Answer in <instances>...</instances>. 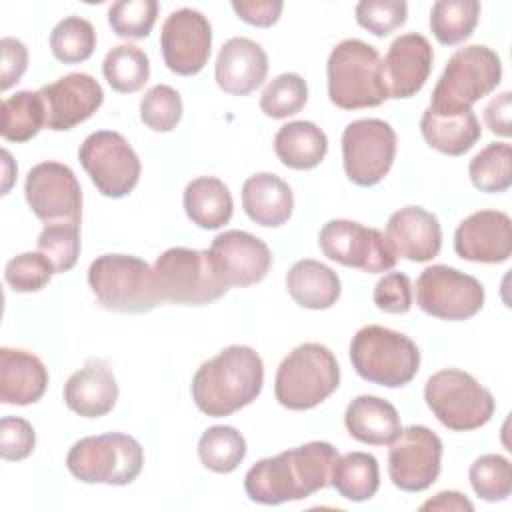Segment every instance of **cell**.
<instances>
[{
	"label": "cell",
	"mask_w": 512,
	"mask_h": 512,
	"mask_svg": "<svg viewBox=\"0 0 512 512\" xmlns=\"http://www.w3.org/2000/svg\"><path fill=\"white\" fill-rule=\"evenodd\" d=\"M338 458L330 442H308L258 460L244 476V490L252 502L276 506L302 500L330 484V472Z\"/></svg>",
	"instance_id": "obj_1"
},
{
	"label": "cell",
	"mask_w": 512,
	"mask_h": 512,
	"mask_svg": "<svg viewBox=\"0 0 512 512\" xmlns=\"http://www.w3.org/2000/svg\"><path fill=\"white\" fill-rule=\"evenodd\" d=\"M264 384V364L250 346H228L206 360L192 378V398L212 418L230 416L252 404Z\"/></svg>",
	"instance_id": "obj_2"
},
{
	"label": "cell",
	"mask_w": 512,
	"mask_h": 512,
	"mask_svg": "<svg viewBox=\"0 0 512 512\" xmlns=\"http://www.w3.org/2000/svg\"><path fill=\"white\" fill-rule=\"evenodd\" d=\"M328 98L344 110L380 106L388 98L382 60L374 46L358 38L338 42L326 64Z\"/></svg>",
	"instance_id": "obj_3"
},
{
	"label": "cell",
	"mask_w": 512,
	"mask_h": 512,
	"mask_svg": "<svg viewBox=\"0 0 512 512\" xmlns=\"http://www.w3.org/2000/svg\"><path fill=\"white\" fill-rule=\"evenodd\" d=\"M502 78L500 56L482 44H470L456 50L442 76L438 78L430 110L438 114H458L472 110V104L488 96Z\"/></svg>",
	"instance_id": "obj_4"
},
{
	"label": "cell",
	"mask_w": 512,
	"mask_h": 512,
	"mask_svg": "<svg viewBox=\"0 0 512 512\" xmlns=\"http://www.w3.org/2000/svg\"><path fill=\"white\" fill-rule=\"evenodd\" d=\"M340 384L336 356L318 342L296 346L278 366L274 396L288 410H310L324 402Z\"/></svg>",
	"instance_id": "obj_5"
},
{
	"label": "cell",
	"mask_w": 512,
	"mask_h": 512,
	"mask_svg": "<svg viewBox=\"0 0 512 512\" xmlns=\"http://www.w3.org/2000/svg\"><path fill=\"white\" fill-rule=\"evenodd\" d=\"M350 362L360 378L378 386L398 388L416 376L420 352L406 334L370 324L354 334Z\"/></svg>",
	"instance_id": "obj_6"
},
{
	"label": "cell",
	"mask_w": 512,
	"mask_h": 512,
	"mask_svg": "<svg viewBox=\"0 0 512 512\" xmlns=\"http://www.w3.org/2000/svg\"><path fill=\"white\" fill-rule=\"evenodd\" d=\"M88 284L106 310L148 312L162 300L156 290L154 270L130 254L98 256L88 268Z\"/></svg>",
	"instance_id": "obj_7"
},
{
	"label": "cell",
	"mask_w": 512,
	"mask_h": 512,
	"mask_svg": "<svg viewBox=\"0 0 512 512\" xmlns=\"http://www.w3.org/2000/svg\"><path fill=\"white\" fill-rule=\"evenodd\" d=\"M144 466L140 442L122 432H106L78 440L68 456V472L86 484L126 486L138 478Z\"/></svg>",
	"instance_id": "obj_8"
},
{
	"label": "cell",
	"mask_w": 512,
	"mask_h": 512,
	"mask_svg": "<svg viewBox=\"0 0 512 512\" xmlns=\"http://www.w3.org/2000/svg\"><path fill=\"white\" fill-rule=\"evenodd\" d=\"M152 270L162 302L202 306L222 298L228 290L214 270L208 250L168 248L156 258Z\"/></svg>",
	"instance_id": "obj_9"
},
{
	"label": "cell",
	"mask_w": 512,
	"mask_h": 512,
	"mask_svg": "<svg viewBox=\"0 0 512 512\" xmlns=\"http://www.w3.org/2000/svg\"><path fill=\"white\" fill-rule=\"evenodd\" d=\"M424 400L438 422L454 432L476 430L494 414L492 394L474 376L456 368L432 374L424 386Z\"/></svg>",
	"instance_id": "obj_10"
},
{
	"label": "cell",
	"mask_w": 512,
	"mask_h": 512,
	"mask_svg": "<svg viewBox=\"0 0 512 512\" xmlns=\"http://www.w3.org/2000/svg\"><path fill=\"white\" fill-rule=\"evenodd\" d=\"M78 160L92 184L108 198H122L140 180V160L128 140L112 130H98L84 138Z\"/></svg>",
	"instance_id": "obj_11"
},
{
	"label": "cell",
	"mask_w": 512,
	"mask_h": 512,
	"mask_svg": "<svg viewBox=\"0 0 512 512\" xmlns=\"http://www.w3.org/2000/svg\"><path fill=\"white\" fill-rule=\"evenodd\" d=\"M396 132L380 118H360L342 132V162L346 176L356 186L378 184L392 168Z\"/></svg>",
	"instance_id": "obj_12"
},
{
	"label": "cell",
	"mask_w": 512,
	"mask_h": 512,
	"mask_svg": "<svg viewBox=\"0 0 512 512\" xmlns=\"http://www.w3.org/2000/svg\"><path fill=\"white\" fill-rule=\"evenodd\" d=\"M416 302L422 312L440 320H468L484 306V286L470 274L434 264L416 280Z\"/></svg>",
	"instance_id": "obj_13"
},
{
	"label": "cell",
	"mask_w": 512,
	"mask_h": 512,
	"mask_svg": "<svg viewBox=\"0 0 512 512\" xmlns=\"http://www.w3.org/2000/svg\"><path fill=\"white\" fill-rule=\"evenodd\" d=\"M318 244L326 258L368 274L386 272L396 264V254L386 236L354 220L326 222L320 230Z\"/></svg>",
	"instance_id": "obj_14"
},
{
	"label": "cell",
	"mask_w": 512,
	"mask_h": 512,
	"mask_svg": "<svg viewBox=\"0 0 512 512\" xmlns=\"http://www.w3.org/2000/svg\"><path fill=\"white\" fill-rule=\"evenodd\" d=\"M442 462V440L426 426L412 424L398 432L388 448V476L404 492L430 488Z\"/></svg>",
	"instance_id": "obj_15"
},
{
	"label": "cell",
	"mask_w": 512,
	"mask_h": 512,
	"mask_svg": "<svg viewBox=\"0 0 512 512\" xmlns=\"http://www.w3.org/2000/svg\"><path fill=\"white\" fill-rule=\"evenodd\" d=\"M26 202L44 224L74 222L82 218V190L76 174L60 162H40L28 176L24 186Z\"/></svg>",
	"instance_id": "obj_16"
},
{
	"label": "cell",
	"mask_w": 512,
	"mask_h": 512,
	"mask_svg": "<svg viewBox=\"0 0 512 512\" xmlns=\"http://www.w3.org/2000/svg\"><path fill=\"white\" fill-rule=\"evenodd\" d=\"M212 46V26L208 18L192 8L174 10L162 24L160 48L164 64L180 74H198L208 58Z\"/></svg>",
	"instance_id": "obj_17"
},
{
	"label": "cell",
	"mask_w": 512,
	"mask_h": 512,
	"mask_svg": "<svg viewBox=\"0 0 512 512\" xmlns=\"http://www.w3.org/2000/svg\"><path fill=\"white\" fill-rule=\"evenodd\" d=\"M210 258L220 280L230 288H246L260 282L272 264L264 240L244 230H226L210 244Z\"/></svg>",
	"instance_id": "obj_18"
},
{
	"label": "cell",
	"mask_w": 512,
	"mask_h": 512,
	"mask_svg": "<svg viewBox=\"0 0 512 512\" xmlns=\"http://www.w3.org/2000/svg\"><path fill=\"white\" fill-rule=\"evenodd\" d=\"M48 130H70L88 120L104 102L102 86L84 72H72L38 90Z\"/></svg>",
	"instance_id": "obj_19"
},
{
	"label": "cell",
	"mask_w": 512,
	"mask_h": 512,
	"mask_svg": "<svg viewBox=\"0 0 512 512\" xmlns=\"http://www.w3.org/2000/svg\"><path fill=\"white\" fill-rule=\"evenodd\" d=\"M454 250L470 262H506L512 254L510 216L500 210H478L470 214L454 232Z\"/></svg>",
	"instance_id": "obj_20"
},
{
	"label": "cell",
	"mask_w": 512,
	"mask_h": 512,
	"mask_svg": "<svg viewBox=\"0 0 512 512\" xmlns=\"http://www.w3.org/2000/svg\"><path fill=\"white\" fill-rule=\"evenodd\" d=\"M434 52L426 36L408 32L398 36L382 60L388 98H410L422 90L432 70Z\"/></svg>",
	"instance_id": "obj_21"
},
{
	"label": "cell",
	"mask_w": 512,
	"mask_h": 512,
	"mask_svg": "<svg viewBox=\"0 0 512 512\" xmlns=\"http://www.w3.org/2000/svg\"><path fill=\"white\" fill-rule=\"evenodd\" d=\"M386 240L396 258L410 262H428L442 248V228L436 214L422 206H406L390 214L386 224Z\"/></svg>",
	"instance_id": "obj_22"
},
{
	"label": "cell",
	"mask_w": 512,
	"mask_h": 512,
	"mask_svg": "<svg viewBox=\"0 0 512 512\" xmlns=\"http://www.w3.org/2000/svg\"><path fill=\"white\" fill-rule=\"evenodd\" d=\"M268 74V56L264 48L250 38H230L218 52L214 78L216 84L234 96L254 92Z\"/></svg>",
	"instance_id": "obj_23"
},
{
	"label": "cell",
	"mask_w": 512,
	"mask_h": 512,
	"mask_svg": "<svg viewBox=\"0 0 512 512\" xmlns=\"http://www.w3.org/2000/svg\"><path fill=\"white\" fill-rule=\"evenodd\" d=\"M118 400V384L104 360H88L64 384L66 406L84 418L108 414Z\"/></svg>",
	"instance_id": "obj_24"
},
{
	"label": "cell",
	"mask_w": 512,
	"mask_h": 512,
	"mask_svg": "<svg viewBox=\"0 0 512 512\" xmlns=\"http://www.w3.org/2000/svg\"><path fill=\"white\" fill-rule=\"evenodd\" d=\"M48 386V370L38 356L18 348H0V400L28 406L38 402Z\"/></svg>",
	"instance_id": "obj_25"
},
{
	"label": "cell",
	"mask_w": 512,
	"mask_h": 512,
	"mask_svg": "<svg viewBox=\"0 0 512 512\" xmlns=\"http://www.w3.org/2000/svg\"><path fill=\"white\" fill-rule=\"evenodd\" d=\"M242 208L252 222L276 228L290 220L294 196L280 176L258 172L242 184Z\"/></svg>",
	"instance_id": "obj_26"
},
{
	"label": "cell",
	"mask_w": 512,
	"mask_h": 512,
	"mask_svg": "<svg viewBox=\"0 0 512 512\" xmlns=\"http://www.w3.org/2000/svg\"><path fill=\"white\" fill-rule=\"evenodd\" d=\"M344 424L354 440L370 446L390 444L402 430L396 408L388 400L370 394H362L348 404Z\"/></svg>",
	"instance_id": "obj_27"
},
{
	"label": "cell",
	"mask_w": 512,
	"mask_h": 512,
	"mask_svg": "<svg viewBox=\"0 0 512 512\" xmlns=\"http://www.w3.org/2000/svg\"><path fill=\"white\" fill-rule=\"evenodd\" d=\"M286 288L292 300L308 310H326L340 298V278L326 264L304 258L292 264L286 274Z\"/></svg>",
	"instance_id": "obj_28"
},
{
	"label": "cell",
	"mask_w": 512,
	"mask_h": 512,
	"mask_svg": "<svg viewBox=\"0 0 512 512\" xmlns=\"http://www.w3.org/2000/svg\"><path fill=\"white\" fill-rule=\"evenodd\" d=\"M420 132L430 148L448 156H462L482 136L480 122L472 110L438 114L426 108L420 120Z\"/></svg>",
	"instance_id": "obj_29"
},
{
	"label": "cell",
	"mask_w": 512,
	"mask_h": 512,
	"mask_svg": "<svg viewBox=\"0 0 512 512\" xmlns=\"http://www.w3.org/2000/svg\"><path fill=\"white\" fill-rule=\"evenodd\" d=\"M186 216L204 230H218L230 222L234 202L228 186L216 176H198L184 190Z\"/></svg>",
	"instance_id": "obj_30"
},
{
	"label": "cell",
	"mask_w": 512,
	"mask_h": 512,
	"mask_svg": "<svg viewBox=\"0 0 512 512\" xmlns=\"http://www.w3.org/2000/svg\"><path fill=\"white\" fill-rule=\"evenodd\" d=\"M274 152L284 166L310 170L324 160L328 152V138L314 122L294 120L280 126L276 132Z\"/></svg>",
	"instance_id": "obj_31"
},
{
	"label": "cell",
	"mask_w": 512,
	"mask_h": 512,
	"mask_svg": "<svg viewBox=\"0 0 512 512\" xmlns=\"http://www.w3.org/2000/svg\"><path fill=\"white\" fill-rule=\"evenodd\" d=\"M330 484L346 500H370L380 486L378 460L368 452H348L338 456L330 472Z\"/></svg>",
	"instance_id": "obj_32"
},
{
	"label": "cell",
	"mask_w": 512,
	"mask_h": 512,
	"mask_svg": "<svg viewBox=\"0 0 512 512\" xmlns=\"http://www.w3.org/2000/svg\"><path fill=\"white\" fill-rule=\"evenodd\" d=\"M478 16V0H438L430 10V30L440 44L454 46L470 38Z\"/></svg>",
	"instance_id": "obj_33"
},
{
	"label": "cell",
	"mask_w": 512,
	"mask_h": 512,
	"mask_svg": "<svg viewBox=\"0 0 512 512\" xmlns=\"http://www.w3.org/2000/svg\"><path fill=\"white\" fill-rule=\"evenodd\" d=\"M0 112V134L8 142H26L44 126V104L38 92H16L2 102Z\"/></svg>",
	"instance_id": "obj_34"
},
{
	"label": "cell",
	"mask_w": 512,
	"mask_h": 512,
	"mask_svg": "<svg viewBox=\"0 0 512 512\" xmlns=\"http://www.w3.org/2000/svg\"><path fill=\"white\" fill-rule=\"evenodd\" d=\"M102 72L112 90L122 94L138 92L150 76V60L134 44L114 46L102 62Z\"/></svg>",
	"instance_id": "obj_35"
},
{
	"label": "cell",
	"mask_w": 512,
	"mask_h": 512,
	"mask_svg": "<svg viewBox=\"0 0 512 512\" xmlns=\"http://www.w3.org/2000/svg\"><path fill=\"white\" fill-rule=\"evenodd\" d=\"M244 456L246 440L234 426H210L198 440L200 462L216 474L236 470Z\"/></svg>",
	"instance_id": "obj_36"
},
{
	"label": "cell",
	"mask_w": 512,
	"mask_h": 512,
	"mask_svg": "<svg viewBox=\"0 0 512 512\" xmlns=\"http://www.w3.org/2000/svg\"><path fill=\"white\" fill-rule=\"evenodd\" d=\"M470 180L480 192L498 194L512 184V148L508 142H492L482 148L468 166Z\"/></svg>",
	"instance_id": "obj_37"
},
{
	"label": "cell",
	"mask_w": 512,
	"mask_h": 512,
	"mask_svg": "<svg viewBox=\"0 0 512 512\" xmlns=\"http://www.w3.org/2000/svg\"><path fill=\"white\" fill-rule=\"evenodd\" d=\"M50 48L56 60L64 64L84 62L96 48V30L86 18L68 16L50 32Z\"/></svg>",
	"instance_id": "obj_38"
},
{
	"label": "cell",
	"mask_w": 512,
	"mask_h": 512,
	"mask_svg": "<svg viewBox=\"0 0 512 512\" xmlns=\"http://www.w3.org/2000/svg\"><path fill=\"white\" fill-rule=\"evenodd\" d=\"M468 478L476 496L486 502L506 500L512 492V466L500 454H484L470 464Z\"/></svg>",
	"instance_id": "obj_39"
},
{
	"label": "cell",
	"mask_w": 512,
	"mask_h": 512,
	"mask_svg": "<svg viewBox=\"0 0 512 512\" xmlns=\"http://www.w3.org/2000/svg\"><path fill=\"white\" fill-rule=\"evenodd\" d=\"M308 100V86L300 74L286 72L268 82L260 96V110L268 118H288L304 108Z\"/></svg>",
	"instance_id": "obj_40"
},
{
	"label": "cell",
	"mask_w": 512,
	"mask_h": 512,
	"mask_svg": "<svg viewBox=\"0 0 512 512\" xmlns=\"http://www.w3.org/2000/svg\"><path fill=\"white\" fill-rule=\"evenodd\" d=\"M38 252L48 256L56 272H68L80 256V224H46L38 236Z\"/></svg>",
	"instance_id": "obj_41"
},
{
	"label": "cell",
	"mask_w": 512,
	"mask_h": 512,
	"mask_svg": "<svg viewBox=\"0 0 512 512\" xmlns=\"http://www.w3.org/2000/svg\"><path fill=\"white\" fill-rule=\"evenodd\" d=\"M156 0H120L108 10V24L120 38H146L156 22Z\"/></svg>",
	"instance_id": "obj_42"
},
{
	"label": "cell",
	"mask_w": 512,
	"mask_h": 512,
	"mask_svg": "<svg viewBox=\"0 0 512 512\" xmlns=\"http://www.w3.org/2000/svg\"><path fill=\"white\" fill-rule=\"evenodd\" d=\"M182 98L168 84L152 86L140 100V120L154 132H170L182 118Z\"/></svg>",
	"instance_id": "obj_43"
},
{
	"label": "cell",
	"mask_w": 512,
	"mask_h": 512,
	"mask_svg": "<svg viewBox=\"0 0 512 512\" xmlns=\"http://www.w3.org/2000/svg\"><path fill=\"white\" fill-rule=\"evenodd\" d=\"M54 264L42 252H24L14 256L4 270V278L14 292H38L42 290L52 274Z\"/></svg>",
	"instance_id": "obj_44"
},
{
	"label": "cell",
	"mask_w": 512,
	"mask_h": 512,
	"mask_svg": "<svg viewBox=\"0 0 512 512\" xmlns=\"http://www.w3.org/2000/svg\"><path fill=\"white\" fill-rule=\"evenodd\" d=\"M356 22L374 36H388L406 22L404 0H362L356 4Z\"/></svg>",
	"instance_id": "obj_45"
},
{
	"label": "cell",
	"mask_w": 512,
	"mask_h": 512,
	"mask_svg": "<svg viewBox=\"0 0 512 512\" xmlns=\"http://www.w3.org/2000/svg\"><path fill=\"white\" fill-rule=\"evenodd\" d=\"M36 444L34 428L28 420L18 416H4L0 420V454L4 460L18 462L32 454Z\"/></svg>",
	"instance_id": "obj_46"
},
{
	"label": "cell",
	"mask_w": 512,
	"mask_h": 512,
	"mask_svg": "<svg viewBox=\"0 0 512 512\" xmlns=\"http://www.w3.org/2000/svg\"><path fill=\"white\" fill-rule=\"evenodd\" d=\"M374 304L388 314H404L412 306L410 278L402 272H390L382 276L374 286Z\"/></svg>",
	"instance_id": "obj_47"
},
{
	"label": "cell",
	"mask_w": 512,
	"mask_h": 512,
	"mask_svg": "<svg viewBox=\"0 0 512 512\" xmlns=\"http://www.w3.org/2000/svg\"><path fill=\"white\" fill-rule=\"evenodd\" d=\"M2 52V66H0V90L6 92L10 86L20 82L22 74L28 68V50L16 38H2L0 40Z\"/></svg>",
	"instance_id": "obj_48"
},
{
	"label": "cell",
	"mask_w": 512,
	"mask_h": 512,
	"mask_svg": "<svg viewBox=\"0 0 512 512\" xmlns=\"http://www.w3.org/2000/svg\"><path fill=\"white\" fill-rule=\"evenodd\" d=\"M284 4L280 0H234L232 10L252 26H272L278 22Z\"/></svg>",
	"instance_id": "obj_49"
},
{
	"label": "cell",
	"mask_w": 512,
	"mask_h": 512,
	"mask_svg": "<svg viewBox=\"0 0 512 512\" xmlns=\"http://www.w3.org/2000/svg\"><path fill=\"white\" fill-rule=\"evenodd\" d=\"M510 110H512V94L508 90L488 102V106L484 108V122L492 134L502 138H508L512 134Z\"/></svg>",
	"instance_id": "obj_50"
},
{
	"label": "cell",
	"mask_w": 512,
	"mask_h": 512,
	"mask_svg": "<svg viewBox=\"0 0 512 512\" xmlns=\"http://www.w3.org/2000/svg\"><path fill=\"white\" fill-rule=\"evenodd\" d=\"M420 510H454V512H458V510H474V504L464 496V494H460V492H456V490H444V492H438L434 498H430V500H426L422 506H420Z\"/></svg>",
	"instance_id": "obj_51"
}]
</instances>
